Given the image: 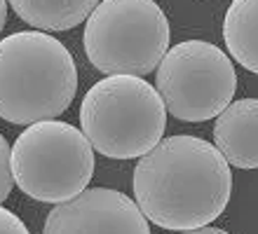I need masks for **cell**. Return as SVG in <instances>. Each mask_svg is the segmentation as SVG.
<instances>
[{
  "mask_svg": "<svg viewBox=\"0 0 258 234\" xmlns=\"http://www.w3.org/2000/svg\"><path fill=\"white\" fill-rule=\"evenodd\" d=\"M232 171L216 145L197 136H169L139 160L134 197L143 215L162 229L204 227L225 211Z\"/></svg>",
  "mask_w": 258,
  "mask_h": 234,
  "instance_id": "obj_1",
  "label": "cell"
},
{
  "mask_svg": "<svg viewBox=\"0 0 258 234\" xmlns=\"http://www.w3.org/2000/svg\"><path fill=\"white\" fill-rule=\"evenodd\" d=\"M78 94L73 54L42 31H19L0 40V117L35 124L61 115Z\"/></svg>",
  "mask_w": 258,
  "mask_h": 234,
  "instance_id": "obj_2",
  "label": "cell"
},
{
  "mask_svg": "<svg viewBox=\"0 0 258 234\" xmlns=\"http://www.w3.org/2000/svg\"><path fill=\"white\" fill-rule=\"evenodd\" d=\"M80 127L96 152L134 160L150 152L167 129V106L139 75H110L85 94Z\"/></svg>",
  "mask_w": 258,
  "mask_h": 234,
  "instance_id": "obj_3",
  "label": "cell"
},
{
  "mask_svg": "<svg viewBox=\"0 0 258 234\" xmlns=\"http://www.w3.org/2000/svg\"><path fill=\"white\" fill-rule=\"evenodd\" d=\"M169 19L153 0H103L85 21L89 63L106 75H148L169 49Z\"/></svg>",
  "mask_w": 258,
  "mask_h": 234,
  "instance_id": "obj_4",
  "label": "cell"
},
{
  "mask_svg": "<svg viewBox=\"0 0 258 234\" xmlns=\"http://www.w3.org/2000/svg\"><path fill=\"white\" fill-rule=\"evenodd\" d=\"M12 176L35 201L61 204L87 190L94 176V147L68 122H35L14 140Z\"/></svg>",
  "mask_w": 258,
  "mask_h": 234,
  "instance_id": "obj_5",
  "label": "cell"
},
{
  "mask_svg": "<svg viewBox=\"0 0 258 234\" xmlns=\"http://www.w3.org/2000/svg\"><path fill=\"white\" fill-rule=\"evenodd\" d=\"M155 89L167 113L183 122H207L232 103L237 75L221 47L183 40L167 49L157 66Z\"/></svg>",
  "mask_w": 258,
  "mask_h": 234,
  "instance_id": "obj_6",
  "label": "cell"
},
{
  "mask_svg": "<svg viewBox=\"0 0 258 234\" xmlns=\"http://www.w3.org/2000/svg\"><path fill=\"white\" fill-rule=\"evenodd\" d=\"M42 234H150V227L139 204L127 194L92 187L56 204L45 218Z\"/></svg>",
  "mask_w": 258,
  "mask_h": 234,
  "instance_id": "obj_7",
  "label": "cell"
},
{
  "mask_svg": "<svg viewBox=\"0 0 258 234\" xmlns=\"http://www.w3.org/2000/svg\"><path fill=\"white\" fill-rule=\"evenodd\" d=\"M214 145L232 167L258 169V99L232 101L218 115Z\"/></svg>",
  "mask_w": 258,
  "mask_h": 234,
  "instance_id": "obj_8",
  "label": "cell"
},
{
  "mask_svg": "<svg viewBox=\"0 0 258 234\" xmlns=\"http://www.w3.org/2000/svg\"><path fill=\"white\" fill-rule=\"evenodd\" d=\"M14 14L38 31H71L87 21L101 0H7Z\"/></svg>",
  "mask_w": 258,
  "mask_h": 234,
  "instance_id": "obj_9",
  "label": "cell"
},
{
  "mask_svg": "<svg viewBox=\"0 0 258 234\" xmlns=\"http://www.w3.org/2000/svg\"><path fill=\"white\" fill-rule=\"evenodd\" d=\"M223 40L232 59L258 75V0H232L225 12Z\"/></svg>",
  "mask_w": 258,
  "mask_h": 234,
  "instance_id": "obj_10",
  "label": "cell"
},
{
  "mask_svg": "<svg viewBox=\"0 0 258 234\" xmlns=\"http://www.w3.org/2000/svg\"><path fill=\"white\" fill-rule=\"evenodd\" d=\"M14 176H12V147L5 140V136L0 134V204L10 197Z\"/></svg>",
  "mask_w": 258,
  "mask_h": 234,
  "instance_id": "obj_11",
  "label": "cell"
},
{
  "mask_svg": "<svg viewBox=\"0 0 258 234\" xmlns=\"http://www.w3.org/2000/svg\"><path fill=\"white\" fill-rule=\"evenodd\" d=\"M0 234H31L19 215L0 206Z\"/></svg>",
  "mask_w": 258,
  "mask_h": 234,
  "instance_id": "obj_12",
  "label": "cell"
},
{
  "mask_svg": "<svg viewBox=\"0 0 258 234\" xmlns=\"http://www.w3.org/2000/svg\"><path fill=\"white\" fill-rule=\"evenodd\" d=\"M181 234H230L225 232L221 227H209V225H204V227H195V229H183Z\"/></svg>",
  "mask_w": 258,
  "mask_h": 234,
  "instance_id": "obj_13",
  "label": "cell"
},
{
  "mask_svg": "<svg viewBox=\"0 0 258 234\" xmlns=\"http://www.w3.org/2000/svg\"><path fill=\"white\" fill-rule=\"evenodd\" d=\"M5 21H7V0H0V33L5 28Z\"/></svg>",
  "mask_w": 258,
  "mask_h": 234,
  "instance_id": "obj_14",
  "label": "cell"
}]
</instances>
